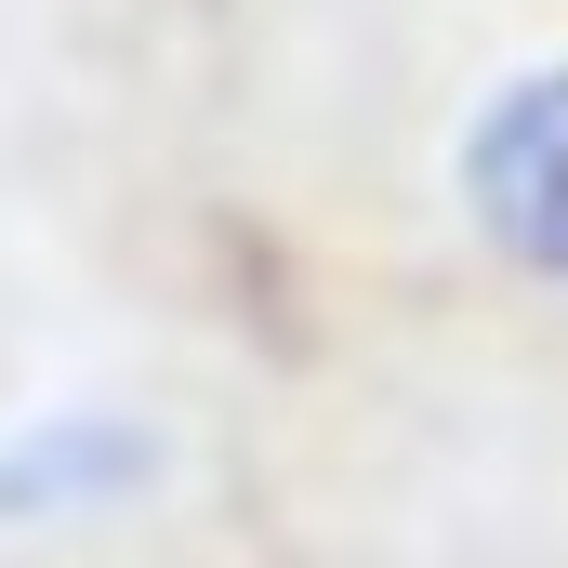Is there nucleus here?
Wrapping results in <instances>:
<instances>
[{
    "mask_svg": "<svg viewBox=\"0 0 568 568\" xmlns=\"http://www.w3.org/2000/svg\"><path fill=\"white\" fill-rule=\"evenodd\" d=\"M449 185H463V225H476L516 278L568 291V53L556 67H516V80L463 120Z\"/></svg>",
    "mask_w": 568,
    "mask_h": 568,
    "instance_id": "obj_1",
    "label": "nucleus"
}]
</instances>
